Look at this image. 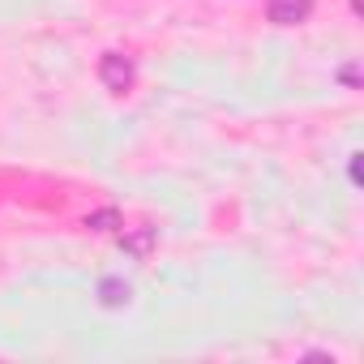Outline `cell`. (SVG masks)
I'll return each instance as SVG.
<instances>
[{
  "instance_id": "cell-1",
  "label": "cell",
  "mask_w": 364,
  "mask_h": 364,
  "mask_svg": "<svg viewBox=\"0 0 364 364\" xmlns=\"http://www.w3.org/2000/svg\"><path fill=\"white\" fill-rule=\"evenodd\" d=\"M99 82H103L112 95H124V90L133 86V60L120 56V52H103V60H99Z\"/></svg>"
},
{
  "instance_id": "cell-2",
  "label": "cell",
  "mask_w": 364,
  "mask_h": 364,
  "mask_svg": "<svg viewBox=\"0 0 364 364\" xmlns=\"http://www.w3.org/2000/svg\"><path fill=\"white\" fill-rule=\"evenodd\" d=\"M309 14H313V0H270L266 5V18L274 26H300Z\"/></svg>"
},
{
  "instance_id": "cell-3",
  "label": "cell",
  "mask_w": 364,
  "mask_h": 364,
  "mask_svg": "<svg viewBox=\"0 0 364 364\" xmlns=\"http://www.w3.org/2000/svg\"><path fill=\"white\" fill-rule=\"evenodd\" d=\"M154 240H159V232H154L150 223H137V228H124V232H120V249H124L129 257H150Z\"/></svg>"
},
{
  "instance_id": "cell-4",
  "label": "cell",
  "mask_w": 364,
  "mask_h": 364,
  "mask_svg": "<svg viewBox=\"0 0 364 364\" xmlns=\"http://www.w3.org/2000/svg\"><path fill=\"white\" fill-rule=\"evenodd\" d=\"M86 228H90V232H120V228H124V219H120V210H116V206H103V210L86 215Z\"/></svg>"
},
{
  "instance_id": "cell-5",
  "label": "cell",
  "mask_w": 364,
  "mask_h": 364,
  "mask_svg": "<svg viewBox=\"0 0 364 364\" xmlns=\"http://www.w3.org/2000/svg\"><path fill=\"white\" fill-rule=\"evenodd\" d=\"M99 300H103L107 309H120V304H129V283H120V279H103V287H99Z\"/></svg>"
}]
</instances>
